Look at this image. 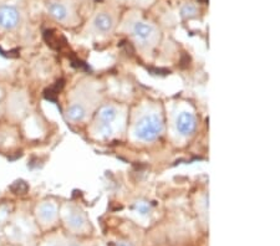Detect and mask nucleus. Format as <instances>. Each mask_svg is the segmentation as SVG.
I'll use <instances>...</instances> for the list:
<instances>
[{
	"label": "nucleus",
	"instance_id": "nucleus-1",
	"mask_svg": "<svg viewBox=\"0 0 280 246\" xmlns=\"http://www.w3.org/2000/svg\"><path fill=\"white\" fill-rule=\"evenodd\" d=\"M163 131V122L157 114H148L142 117L136 125L137 138L144 142H153Z\"/></svg>",
	"mask_w": 280,
	"mask_h": 246
},
{
	"label": "nucleus",
	"instance_id": "nucleus-2",
	"mask_svg": "<svg viewBox=\"0 0 280 246\" xmlns=\"http://www.w3.org/2000/svg\"><path fill=\"white\" fill-rule=\"evenodd\" d=\"M20 23V13L14 5H0V27L13 30Z\"/></svg>",
	"mask_w": 280,
	"mask_h": 246
},
{
	"label": "nucleus",
	"instance_id": "nucleus-3",
	"mask_svg": "<svg viewBox=\"0 0 280 246\" xmlns=\"http://www.w3.org/2000/svg\"><path fill=\"white\" fill-rule=\"evenodd\" d=\"M176 127H177V131L180 132V135L185 137L191 136L197 127L196 117H194L191 112H182V113L177 117Z\"/></svg>",
	"mask_w": 280,
	"mask_h": 246
},
{
	"label": "nucleus",
	"instance_id": "nucleus-4",
	"mask_svg": "<svg viewBox=\"0 0 280 246\" xmlns=\"http://www.w3.org/2000/svg\"><path fill=\"white\" fill-rule=\"evenodd\" d=\"M37 215L38 219L41 221L43 224H53L57 218V208L56 205L51 201H45L38 208L37 210Z\"/></svg>",
	"mask_w": 280,
	"mask_h": 246
},
{
	"label": "nucleus",
	"instance_id": "nucleus-5",
	"mask_svg": "<svg viewBox=\"0 0 280 246\" xmlns=\"http://www.w3.org/2000/svg\"><path fill=\"white\" fill-rule=\"evenodd\" d=\"M66 224L70 229L75 231H80L86 226V218L84 213L78 209H71L66 215Z\"/></svg>",
	"mask_w": 280,
	"mask_h": 246
},
{
	"label": "nucleus",
	"instance_id": "nucleus-6",
	"mask_svg": "<svg viewBox=\"0 0 280 246\" xmlns=\"http://www.w3.org/2000/svg\"><path fill=\"white\" fill-rule=\"evenodd\" d=\"M93 24H95L96 29H97L100 32H103V34L110 32L112 30V27H114V20H112L111 16L106 13L97 14Z\"/></svg>",
	"mask_w": 280,
	"mask_h": 246
},
{
	"label": "nucleus",
	"instance_id": "nucleus-7",
	"mask_svg": "<svg viewBox=\"0 0 280 246\" xmlns=\"http://www.w3.org/2000/svg\"><path fill=\"white\" fill-rule=\"evenodd\" d=\"M133 35L141 41H147L151 39V36L153 35V27L150 24L144 23V21H138L133 25Z\"/></svg>",
	"mask_w": 280,
	"mask_h": 246
},
{
	"label": "nucleus",
	"instance_id": "nucleus-8",
	"mask_svg": "<svg viewBox=\"0 0 280 246\" xmlns=\"http://www.w3.org/2000/svg\"><path fill=\"white\" fill-rule=\"evenodd\" d=\"M66 117L71 122H81L86 117V109L80 103H74L67 108Z\"/></svg>",
	"mask_w": 280,
	"mask_h": 246
},
{
	"label": "nucleus",
	"instance_id": "nucleus-9",
	"mask_svg": "<svg viewBox=\"0 0 280 246\" xmlns=\"http://www.w3.org/2000/svg\"><path fill=\"white\" fill-rule=\"evenodd\" d=\"M48 12L54 19L59 21H64L67 18V9L65 5L60 3H50L48 7Z\"/></svg>",
	"mask_w": 280,
	"mask_h": 246
},
{
	"label": "nucleus",
	"instance_id": "nucleus-10",
	"mask_svg": "<svg viewBox=\"0 0 280 246\" xmlns=\"http://www.w3.org/2000/svg\"><path fill=\"white\" fill-rule=\"evenodd\" d=\"M117 117V109L114 106H103L102 108L98 111V119H100V123H109L111 125L112 122L116 119Z\"/></svg>",
	"mask_w": 280,
	"mask_h": 246
},
{
	"label": "nucleus",
	"instance_id": "nucleus-11",
	"mask_svg": "<svg viewBox=\"0 0 280 246\" xmlns=\"http://www.w3.org/2000/svg\"><path fill=\"white\" fill-rule=\"evenodd\" d=\"M197 14H198V12H197V8L193 4H185L182 7V9H181V15L185 19L194 18Z\"/></svg>",
	"mask_w": 280,
	"mask_h": 246
},
{
	"label": "nucleus",
	"instance_id": "nucleus-12",
	"mask_svg": "<svg viewBox=\"0 0 280 246\" xmlns=\"http://www.w3.org/2000/svg\"><path fill=\"white\" fill-rule=\"evenodd\" d=\"M134 210L141 215H147L151 212V205L147 204L146 201H139V203H136L134 205Z\"/></svg>",
	"mask_w": 280,
	"mask_h": 246
},
{
	"label": "nucleus",
	"instance_id": "nucleus-13",
	"mask_svg": "<svg viewBox=\"0 0 280 246\" xmlns=\"http://www.w3.org/2000/svg\"><path fill=\"white\" fill-rule=\"evenodd\" d=\"M98 131H100V133L103 137H109L112 135V127L111 125H109V123H100V126H98Z\"/></svg>",
	"mask_w": 280,
	"mask_h": 246
},
{
	"label": "nucleus",
	"instance_id": "nucleus-14",
	"mask_svg": "<svg viewBox=\"0 0 280 246\" xmlns=\"http://www.w3.org/2000/svg\"><path fill=\"white\" fill-rule=\"evenodd\" d=\"M45 246H80L79 244H76V242L73 241H49L48 244H45Z\"/></svg>",
	"mask_w": 280,
	"mask_h": 246
},
{
	"label": "nucleus",
	"instance_id": "nucleus-15",
	"mask_svg": "<svg viewBox=\"0 0 280 246\" xmlns=\"http://www.w3.org/2000/svg\"><path fill=\"white\" fill-rule=\"evenodd\" d=\"M116 246H132L130 244V242H127V241H119L116 244Z\"/></svg>",
	"mask_w": 280,
	"mask_h": 246
},
{
	"label": "nucleus",
	"instance_id": "nucleus-16",
	"mask_svg": "<svg viewBox=\"0 0 280 246\" xmlns=\"http://www.w3.org/2000/svg\"><path fill=\"white\" fill-rule=\"evenodd\" d=\"M199 2H200V3H203V4H205V3H207L208 0H199Z\"/></svg>",
	"mask_w": 280,
	"mask_h": 246
},
{
	"label": "nucleus",
	"instance_id": "nucleus-17",
	"mask_svg": "<svg viewBox=\"0 0 280 246\" xmlns=\"http://www.w3.org/2000/svg\"><path fill=\"white\" fill-rule=\"evenodd\" d=\"M96 2H102V0H96Z\"/></svg>",
	"mask_w": 280,
	"mask_h": 246
}]
</instances>
